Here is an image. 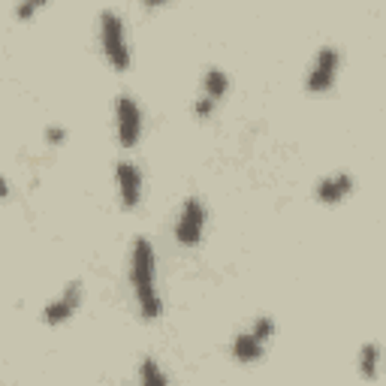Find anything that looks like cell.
<instances>
[{
	"instance_id": "obj_1",
	"label": "cell",
	"mask_w": 386,
	"mask_h": 386,
	"mask_svg": "<svg viewBox=\"0 0 386 386\" xmlns=\"http://www.w3.org/2000/svg\"><path fill=\"white\" fill-rule=\"evenodd\" d=\"M130 287L136 296L142 320H157L163 314V299L157 290V257L148 238H136L130 250Z\"/></svg>"
},
{
	"instance_id": "obj_2",
	"label": "cell",
	"mask_w": 386,
	"mask_h": 386,
	"mask_svg": "<svg viewBox=\"0 0 386 386\" xmlns=\"http://www.w3.org/2000/svg\"><path fill=\"white\" fill-rule=\"evenodd\" d=\"M100 45H103V55L109 60V67H112L115 72L130 70V45H127L124 18L112 9H106L100 16Z\"/></svg>"
},
{
	"instance_id": "obj_3",
	"label": "cell",
	"mask_w": 386,
	"mask_h": 386,
	"mask_svg": "<svg viewBox=\"0 0 386 386\" xmlns=\"http://www.w3.org/2000/svg\"><path fill=\"white\" fill-rule=\"evenodd\" d=\"M205 224H209L205 202L199 197H187L175 217V241L181 248H197L205 236Z\"/></svg>"
},
{
	"instance_id": "obj_4",
	"label": "cell",
	"mask_w": 386,
	"mask_h": 386,
	"mask_svg": "<svg viewBox=\"0 0 386 386\" xmlns=\"http://www.w3.org/2000/svg\"><path fill=\"white\" fill-rule=\"evenodd\" d=\"M338 70H341V52L335 45H323L308 70V79H305L308 94H329L338 82Z\"/></svg>"
},
{
	"instance_id": "obj_5",
	"label": "cell",
	"mask_w": 386,
	"mask_h": 386,
	"mask_svg": "<svg viewBox=\"0 0 386 386\" xmlns=\"http://www.w3.org/2000/svg\"><path fill=\"white\" fill-rule=\"evenodd\" d=\"M115 133L121 148H136L142 139V109L130 94H121L115 100Z\"/></svg>"
},
{
	"instance_id": "obj_6",
	"label": "cell",
	"mask_w": 386,
	"mask_h": 386,
	"mask_svg": "<svg viewBox=\"0 0 386 386\" xmlns=\"http://www.w3.org/2000/svg\"><path fill=\"white\" fill-rule=\"evenodd\" d=\"M115 184H118V202H121V209H139V202H142V190H145V178H142V169L139 163H133V160H121L115 166Z\"/></svg>"
},
{
	"instance_id": "obj_7",
	"label": "cell",
	"mask_w": 386,
	"mask_h": 386,
	"mask_svg": "<svg viewBox=\"0 0 386 386\" xmlns=\"http://www.w3.org/2000/svg\"><path fill=\"white\" fill-rule=\"evenodd\" d=\"M82 305V284H70L64 287V293H60L55 302H48V305L43 308V323L45 326H60V323H67L72 314L79 311Z\"/></svg>"
},
{
	"instance_id": "obj_8",
	"label": "cell",
	"mask_w": 386,
	"mask_h": 386,
	"mask_svg": "<svg viewBox=\"0 0 386 386\" xmlns=\"http://www.w3.org/2000/svg\"><path fill=\"white\" fill-rule=\"evenodd\" d=\"M350 193H353V175L350 172H332L314 187V197H317V202H323V205L344 202Z\"/></svg>"
},
{
	"instance_id": "obj_9",
	"label": "cell",
	"mask_w": 386,
	"mask_h": 386,
	"mask_svg": "<svg viewBox=\"0 0 386 386\" xmlns=\"http://www.w3.org/2000/svg\"><path fill=\"white\" fill-rule=\"evenodd\" d=\"M265 347H269V344H263L250 329L238 332L233 338V359L241 362V365H253V362H260L265 356Z\"/></svg>"
},
{
	"instance_id": "obj_10",
	"label": "cell",
	"mask_w": 386,
	"mask_h": 386,
	"mask_svg": "<svg viewBox=\"0 0 386 386\" xmlns=\"http://www.w3.org/2000/svg\"><path fill=\"white\" fill-rule=\"evenodd\" d=\"M229 91V76L221 70V67H209L202 76V96H209V100L221 103Z\"/></svg>"
},
{
	"instance_id": "obj_11",
	"label": "cell",
	"mask_w": 386,
	"mask_h": 386,
	"mask_svg": "<svg viewBox=\"0 0 386 386\" xmlns=\"http://www.w3.org/2000/svg\"><path fill=\"white\" fill-rule=\"evenodd\" d=\"M377 359H380V347L377 344H365V347H362V353H359L362 377H368V380L377 377Z\"/></svg>"
},
{
	"instance_id": "obj_12",
	"label": "cell",
	"mask_w": 386,
	"mask_h": 386,
	"mask_svg": "<svg viewBox=\"0 0 386 386\" xmlns=\"http://www.w3.org/2000/svg\"><path fill=\"white\" fill-rule=\"evenodd\" d=\"M139 380L142 383H154V386H163L169 380V374L160 371V365H157L154 359H142V365H139Z\"/></svg>"
},
{
	"instance_id": "obj_13",
	"label": "cell",
	"mask_w": 386,
	"mask_h": 386,
	"mask_svg": "<svg viewBox=\"0 0 386 386\" xmlns=\"http://www.w3.org/2000/svg\"><path fill=\"white\" fill-rule=\"evenodd\" d=\"M275 329H277V326H275V320L269 317V314H263V317H257V320L250 323V332L257 335L263 344H269V341H272V338H275Z\"/></svg>"
},
{
	"instance_id": "obj_14",
	"label": "cell",
	"mask_w": 386,
	"mask_h": 386,
	"mask_svg": "<svg viewBox=\"0 0 386 386\" xmlns=\"http://www.w3.org/2000/svg\"><path fill=\"white\" fill-rule=\"evenodd\" d=\"M48 4H52V0H18L16 18H18V21H28V18H33L43 6H48Z\"/></svg>"
},
{
	"instance_id": "obj_15",
	"label": "cell",
	"mask_w": 386,
	"mask_h": 386,
	"mask_svg": "<svg viewBox=\"0 0 386 386\" xmlns=\"http://www.w3.org/2000/svg\"><path fill=\"white\" fill-rule=\"evenodd\" d=\"M214 109H217V103L214 100H209V96H197V100H193V115H197L199 121H209L211 115H214Z\"/></svg>"
},
{
	"instance_id": "obj_16",
	"label": "cell",
	"mask_w": 386,
	"mask_h": 386,
	"mask_svg": "<svg viewBox=\"0 0 386 386\" xmlns=\"http://www.w3.org/2000/svg\"><path fill=\"white\" fill-rule=\"evenodd\" d=\"M64 139H67V130L64 127H48L45 130V142L48 145H64Z\"/></svg>"
},
{
	"instance_id": "obj_17",
	"label": "cell",
	"mask_w": 386,
	"mask_h": 386,
	"mask_svg": "<svg viewBox=\"0 0 386 386\" xmlns=\"http://www.w3.org/2000/svg\"><path fill=\"white\" fill-rule=\"evenodd\" d=\"M6 197H9V181L0 175V199H6Z\"/></svg>"
},
{
	"instance_id": "obj_18",
	"label": "cell",
	"mask_w": 386,
	"mask_h": 386,
	"mask_svg": "<svg viewBox=\"0 0 386 386\" xmlns=\"http://www.w3.org/2000/svg\"><path fill=\"white\" fill-rule=\"evenodd\" d=\"M169 0H142V6H148V9H157V6H166Z\"/></svg>"
}]
</instances>
